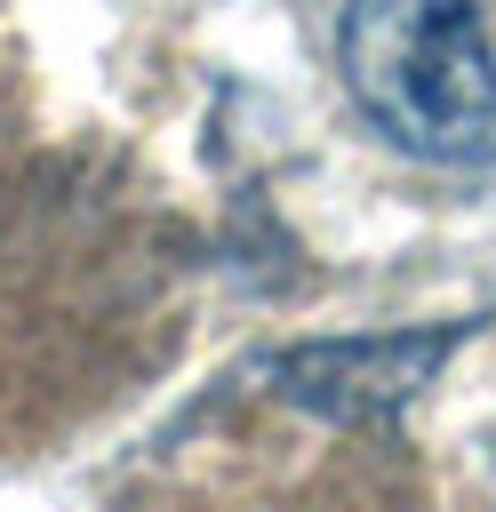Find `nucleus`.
I'll return each mask as SVG.
<instances>
[{"mask_svg":"<svg viewBox=\"0 0 496 512\" xmlns=\"http://www.w3.org/2000/svg\"><path fill=\"white\" fill-rule=\"evenodd\" d=\"M352 104L416 160H496V48L472 0H352L336 24Z\"/></svg>","mask_w":496,"mask_h":512,"instance_id":"nucleus-1","label":"nucleus"},{"mask_svg":"<svg viewBox=\"0 0 496 512\" xmlns=\"http://www.w3.org/2000/svg\"><path fill=\"white\" fill-rule=\"evenodd\" d=\"M456 328L440 336H368V344H304L280 360V392L296 408H320L336 424H368V416H392L440 360H448Z\"/></svg>","mask_w":496,"mask_h":512,"instance_id":"nucleus-2","label":"nucleus"}]
</instances>
